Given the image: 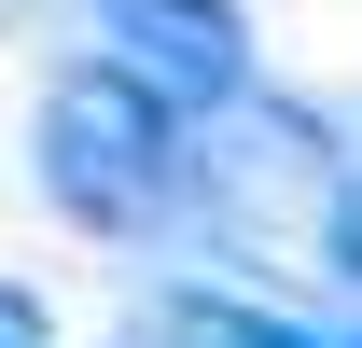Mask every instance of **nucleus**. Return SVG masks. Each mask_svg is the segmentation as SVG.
<instances>
[{
    "mask_svg": "<svg viewBox=\"0 0 362 348\" xmlns=\"http://www.w3.org/2000/svg\"><path fill=\"white\" fill-rule=\"evenodd\" d=\"M98 28H112V70H139L168 112L251 98V14L237 0H98Z\"/></svg>",
    "mask_w": 362,
    "mask_h": 348,
    "instance_id": "nucleus-2",
    "label": "nucleus"
},
{
    "mask_svg": "<svg viewBox=\"0 0 362 348\" xmlns=\"http://www.w3.org/2000/svg\"><path fill=\"white\" fill-rule=\"evenodd\" d=\"M0 14H28V0H0Z\"/></svg>",
    "mask_w": 362,
    "mask_h": 348,
    "instance_id": "nucleus-6",
    "label": "nucleus"
},
{
    "mask_svg": "<svg viewBox=\"0 0 362 348\" xmlns=\"http://www.w3.org/2000/svg\"><path fill=\"white\" fill-rule=\"evenodd\" d=\"M349 348H362V335H349Z\"/></svg>",
    "mask_w": 362,
    "mask_h": 348,
    "instance_id": "nucleus-7",
    "label": "nucleus"
},
{
    "mask_svg": "<svg viewBox=\"0 0 362 348\" xmlns=\"http://www.w3.org/2000/svg\"><path fill=\"white\" fill-rule=\"evenodd\" d=\"M28 153H42V195L56 223H84V237H153V223L195 195V139H181V112L139 70H112V56H70L42 84V112H28Z\"/></svg>",
    "mask_w": 362,
    "mask_h": 348,
    "instance_id": "nucleus-1",
    "label": "nucleus"
},
{
    "mask_svg": "<svg viewBox=\"0 0 362 348\" xmlns=\"http://www.w3.org/2000/svg\"><path fill=\"white\" fill-rule=\"evenodd\" d=\"M334 251H349V265H362V195H334Z\"/></svg>",
    "mask_w": 362,
    "mask_h": 348,
    "instance_id": "nucleus-5",
    "label": "nucleus"
},
{
    "mask_svg": "<svg viewBox=\"0 0 362 348\" xmlns=\"http://www.w3.org/2000/svg\"><path fill=\"white\" fill-rule=\"evenodd\" d=\"M0 348H56L42 335V293H14V279H0Z\"/></svg>",
    "mask_w": 362,
    "mask_h": 348,
    "instance_id": "nucleus-4",
    "label": "nucleus"
},
{
    "mask_svg": "<svg viewBox=\"0 0 362 348\" xmlns=\"http://www.w3.org/2000/svg\"><path fill=\"white\" fill-rule=\"evenodd\" d=\"M126 348H334V335H307V320H279V306H251V293H209V279H168V293L139 306Z\"/></svg>",
    "mask_w": 362,
    "mask_h": 348,
    "instance_id": "nucleus-3",
    "label": "nucleus"
}]
</instances>
